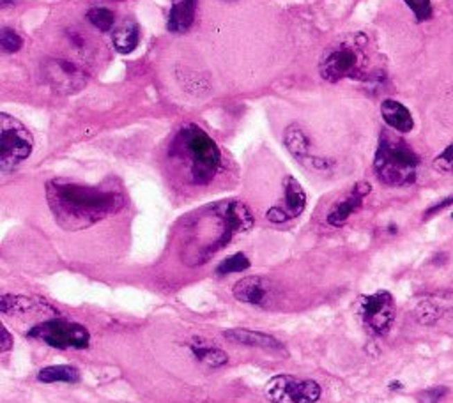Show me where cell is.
Listing matches in <instances>:
<instances>
[{"mask_svg": "<svg viewBox=\"0 0 453 403\" xmlns=\"http://www.w3.org/2000/svg\"><path fill=\"white\" fill-rule=\"evenodd\" d=\"M46 200L57 225L64 230H84L117 214L126 198L114 188L84 186L68 179H53L46 184Z\"/></svg>", "mask_w": 453, "mask_h": 403, "instance_id": "6da1fadb", "label": "cell"}, {"mask_svg": "<svg viewBox=\"0 0 453 403\" xmlns=\"http://www.w3.org/2000/svg\"><path fill=\"white\" fill-rule=\"evenodd\" d=\"M170 156L186 170L193 184L211 182L222 167L218 145L197 124H186L179 129L170 145Z\"/></svg>", "mask_w": 453, "mask_h": 403, "instance_id": "7a4b0ae2", "label": "cell"}, {"mask_svg": "<svg viewBox=\"0 0 453 403\" xmlns=\"http://www.w3.org/2000/svg\"><path fill=\"white\" fill-rule=\"evenodd\" d=\"M420 158L406 142L384 131L374 158V172L386 186L402 188L416 180Z\"/></svg>", "mask_w": 453, "mask_h": 403, "instance_id": "3957f363", "label": "cell"}, {"mask_svg": "<svg viewBox=\"0 0 453 403\" xmlns=\"http://www.w3.org/2000/svg\"><path fill=\"white\" fill-rule=\"evenodd\" d=\"M365 36H354L350 41H338L322 57L319 71L322 80L337 84L344 78H363L368 57L365 53Z\"/></svg>", "mask_w": 453, "mask_h": 403, "instance_id": "277c9868", "label": "cell"}, {"mask_svg": "<svg viewBox=\"0 0 453 403\" xmlns=\"http://www.w3.org/2000/svg\"><path fill=\"white\" fill-rule=\"evenodd\" d=\"M34 138L30 131L15 117L0 115V168L11 172L32 154Z\"/></svg>", "mask_w": 453, "mask_h": 403, "instance_id": "5b68a950", "label": "cell"}, {"mask_svg": "<svg viewBox=\"0 0 453 403\" xmlns=\"http://www.w3.org/2000/svg\"><path fill=\"white\" fill-rule=\"evenodd\" d=\"M28 336L59 350H68V348L80 350V348H87L91 344V332L87 328L64 319L44 320L34 326L28 331Z\"/></svg>", "mask_w": 453, "mask_h": 403, "instance_id": "8992f818", "label": "cell"}, {"mask_svg": "<svg viewBox=\"0 0 453 403\" xmlns=\"http://www.w3.org/2000/svg\"><path fill=\"white\" fill-rule=\"evenodd\" d=\"M264 393L271 403H315L321 398V386L315 380L280 373L271 377Z\"/></svg>", "mask_w": 453, "mask_h": 403, "instance_id": "52a82bcc", "label": "cell"}, {"mask_svg": "<svg viewBox=\"0 0 453 403\" xmlns=\"http://www.w3.org/2000/svg\"><path fill=\"white\" fill-rule=\"evenodd\" d=\"M359 317L372 335L382 336L390 331L395 320V299L388 290L363 296L358 304Z\"/></svg>", "mask_w": 453, "mask_h": 403, "instance_id": "ba28073f", "label": "cell"}, {"mask_svg": "<svg viewBox=\"0 0 453 403\" xmlns=\"http://www.w3.org/2000/svg\"><path fill=\"white\" fill-rule=\"evenodd\" d=\"M283 204L274 205L266 212V218L271 223H285L289 220H294L303 214L306 207V193L301 184L292 176L285 177L283 182Z\"/></svg>", "mask_w": 453, "mask_h": 403, "instance_id": "9c48e42d", "label": "cell"}, {"mask_svg": "<svg viewBox=\"0 0 453 403\" xmlns=\"http://www.w3.org/2000/svg\"><path fill=\"white\" fill-rule=\"evenodd\" d=\"M48 82L60 92H75L85 84V73L69 60L52 59L46 62L44 68Z\"/></svg>", "mask_w": 453, "mask_h": 403, "instance_id": "30bf717a", "label": "cell"}, {"mask_svg": "<svg viewBox=\"0 0 453 403\" xmlns=\"http://www.w3.org/2000/svg\"><path fill=\"white\" fill-rule=\"evenodd\" d=\"M370 191H372V186L368 182H365V180L356 182V186L328 212V223L331 227H342V225H346V221L349 220L350 216L362 207L363 200H365V196L370 195Z\"/></svg>", "mask_w": 453, "mask_h": 403, "instance_id": "8fae6325", "label": "cell"}, {"mask_svg": "<svg viewBox=\"0 0 453 403\" xmlns=\"http://www.w3.org/2000/svg\"><path fill=\"white\" fill-rule=\"evenodd\" d=\"M236 299L250 306H264L269 299V281L263 276H247L232 288Z\"/></svg>", "mask_w": 453, "mask_h": 403, "instance_id": "7c38bea8", "label": "cell"}, {"mask_svg": "<svg viewBox=\"0 0 453 403\" xmlns=\"http://www.w3.org/2000/svg\"><path fill=\"white\" fill-rule=\"evenodd\" d=\"M226 341L236 345H247V347L266 348V350H282V344L274 336L266 335L260 331H251V329H229L223 332Z\"/></svg>", "mask_w": 453, "mask_h": 403, "instance_id": "4fadbf2b", "label": "cell"}, {"mask_svg": "<svg viewBox=\"0 0 453 403\" xmlns=\"http://www.w3.org/2000/svg\"><path fill=\"white\" fill-rule=\"evenodd\" d=\"M199 0H172L168 12V30L174 34L188 32L195 21V12Z\"/></svg>", "mask_w": 453, "mask_h": 403, "instance_id": "5bb4252c", "label": "cell"}, {"mask_svg": "<svg viewBox=\"0 0 453 403\" xmlns=\"http://www.w3.org/2000/svg\"><path fill=\"white\" fill-rule=\"evenodd\" d=\"M381 115L391 129L398 133H409L414 128L411 112L402 103L395 100H384L381 103Z\"/></svg>", "mask_w": 453, "mask_h": 403, "instance_id": "9a60e30c", "label": "cell"}, {"mask_svg": "<svg viewBox=\"0 0 453 403\" xmlns=\"http://www.w3.org/2000/svg\"><path fill=\"white\" fill-rule=\"evenodd\" d=\"M139 39L140 28L135 21H124L121 27L114 28V32H112L114 48L121 55H130L132 52H135V48L139 46Z\"/></svg>", "mask_w": 453, "mask_h": 403, "instance_id": "2e32d148", "label": "cell"}, {"mask_svg": "<svg viewBox=\"0 0 453 403\" xmlns=\"http://www.w3.org/2000/svg\"><path fill=\"white\" fill-rule=\"evenodd\" d=\"M283 144L289 149V152L298 160H305L310 152V140L308 136L305 135L298 124H290L287 126V129L283 131Z\"/></svg>", "mask_w": 453, "mask_h": 403, "instance_id": "e0dca14e", "label": "cell"}, {"mask_svg": "<svg viewBox=\"0 0 453 403\" xmlns=\"http://www.w3.org/2000/svg\"><path fill=\"white\" fill-rule=\"evenodd\" d=\"M37 380L44 384L53 382H66L75 384L80 380L78 368L71 366V364H57V366H46L37 373Z\"/></svg>", "mask_w": 453, "mask_h": 403, "instance_id": "ac0fdd59", "label": "cell"}, {"mask_svg": "<svg viewBox=\"0 0 453 403\" xmlns=\"http://www.w3.org/2000/svg\"><path fill=\"white\" fill-rule=\"evenodd\" d=\"M190 350L193 352L195 359H199L200 363L207 364L211 368H220L225 366L229 363V355H226L225 350L218 348L216 345H202V344H193L190 347Z\"/></svg>", "mask_w": 453, "mask_h": 403, "instance_id": "d6986e66", "label": "cell"}, {"mask_svg": "<svg viewBox=\"0 0 453 403\" xmlns=\"http://www.w3.org/2000/svg\"><path fill=\"white\" fill-rule=\"evenodd\" d=\"M87 20L92 27H96L101 32H110L116 24V15L107 8H92L87 12Z\"/></svg>", "mask_w": 453, "mask_h": 403, "instance_id": "ffe728a7", "label": "cell"}, {"mask_svg": "<svg viewBox=\"0 0 453 403\" xmlns=\"http://www.w3.org/2000/svg\"><path fill=\"white\" fill-rule=\"evenodd\" d=\"M250 268V259H248L245 253H234L229 259L223 260L220 263L218 268H216V274L218 276H229V274H236V272H242L247 271Z\"/></svg>", "mask_w": 453, "mask_h": 403, "instance_id": "44dd1931", "label": "cell"}, {"mask_svg": "<svg viewBox=\"0 0 453 403\" xmlns=\"http://www.w3.org/2000/svg\"><path fill=\"white\" fill-rule=\"evenodd\" d=\"M24 46V39L18 32H15L12 28L4 27L0 30V48L4 53H16L20 52Z\"/></svg>", "mask_w": 453, "mask_h": 403, "instance_id": "7402d4cb", "label": "cell"}, {"mask_svg": "<svg viewBox=\"0 0 453 403\" xmlns=\"http://www.w3.org/2000/svg\"><path fill=\"white\" fill-rule=\"evenodd\" d=\"M414 12L416 21H427L432 18V2L430 0H404Z\"/></svg>", "mask_w": 453, "mask_h": 403, "instance_id": "603a6c76", "label": "cell"}, {"mask_svg": "<svg viewBox=\"0 0 453 403\" xmlns=\"http://www.w3.org/2000/svg\"><path fill=\"white\" fill-rule=\"evenodd\" d=\"M434 168L438 172L446 174V176H453V144L446 147L445 151L434 160Z\"/></svg>", "mask_w": 453, "mask_h": 403, "instance_id": "cb8c5ba5", "label": "cell"}, {"mask_svg": "<svg viewBox=\"0 0 453 403\" xmlns=\"http://www.w3.org/2000/svg\"><path fill=\"white\" fill-rule=\"evenodd\" d=\"M445 395H446L445 387H434V389H429V391L422 393V402L423 403H438Z\"/></svg>", "mask_w": 453, "mask_h": 403, "instance_id": "d4e9b609", "label": "cell"}, {"mask_svg": "<svg viewBox=\"0 0 453 403\" xmlns=\"http://www.w3.org/2000/svg\"><path fill=\"white\" fill-rule=\"evenodd\" d=\"M0 338H2V344H0V352H2V354H6V352L11 350L12 344H15V339H12L11 332H9L6 328H2V332H0Z\"/></svg>", "mask_w": 453, "mask_h": 403, "instance_id": "484cf974", "label": "cell"}, {"mask_svg": "<svg viewBox=\"0 0 453 403\" xmlns=\"http://www.w3.org/2000/svg\"><path fill=\"white\" fill-rule=\"evenodd\" d=\"M450 205H453V195H452V196H448V198L441 200V202H439V204L432 205V207H430L429 211L425 212V220H427V218H430V216L438 214V212H439V211H443V209L450 207Z\"/></svg>", "mask_w": 453, "mask_h": 403, "instance_id": "4316f807", "label": "cell"}, {"mask_svg": "<svg viewBox=\"0 0 453 403\" xmlns=\"http://www.w3.org/2000/svg\"><path fill=\"white\" fill-rule=\"evenodd\" d=\"M16 0H0V4H2V8H8V6L15 4Z\"/></svg>", "mask_w": 453, "mask_h": 403, "instance_id": "83f0119b", "label": "cell"}, {"mask_svg": "<svg viewBox=\"0 0 453 403\" xmlns=\"http://www.w3.org/2000/svg\"><path fill=\"white\" fill-rule=\"evenodd\" d=\"M452 220H453V214H452Z\"/></svg>", "mask_w": 453, "mask_h": 403, "instance_id": "f1b7e54d", "label": "cell"}]
</instances>
